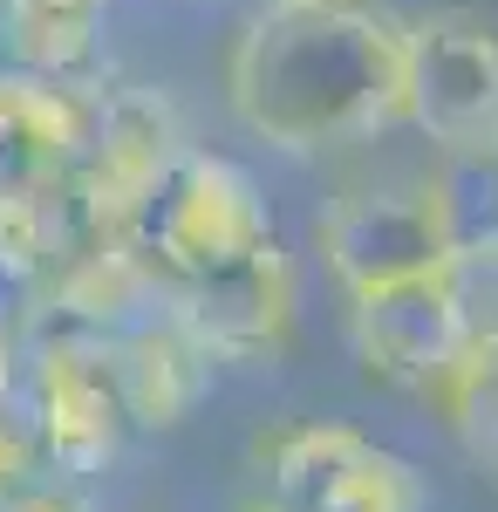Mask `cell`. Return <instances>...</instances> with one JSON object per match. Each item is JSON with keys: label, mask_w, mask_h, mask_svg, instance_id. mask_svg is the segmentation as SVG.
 <instances>
[{"label": "cell", "mask_w": 498, "mask_h": 512, "mask_svg": "<svg viewBox=\"0 0 498 512\" xmlns=\"http://www.w3.org/2000/svg\"><path fill=\"white\" fill-rule=\"evenodd\" d=\"M226 96L280 151L376 137L410 123V28L355 0H273L232 48Z\"/></svg>", "instance_id": "6da1fadb"}, {"label": "cell", "mask_w": 498, "mask_h": 512, "mask_svg": "<svg viewBox=\"0 0 498 512\" xmlns=\"http://www.w3.org/2000/svg\"><path fill=\"white\" fill-rule=\"evenodd\" d=\"M273 205L253 185V171H239L219 151H178V164L157 178L151 192L137 198L123 246L144 274L171 294L185 280H205L219 267L253 260L260 246H273Z\"/></svg>", "instance_id": "7a4b0ae2"}, {"label": "cell", "mask_w": 498, "mask_h": 512, "mask_svg": "<svg viewBox=\"0 0 498 512\" xmlns=\"http://www.w3.org/2000/svg\"><path fill=\"white\" fill-rule=\"evenodd\" d=\"M321 260L328 274L355 294H376L396 280H423V274H451L458 260V239L451 219L437 205V185H369V192H348L321 212Z\"/></svg>", "instance_id": "3957f363"}, {"label": "cell", "mask_w": 498, "mask_h": 512, "mask_svg": "<svg viewBox=\"0 0 498 512\" xmlns=\"http://www.w3.org/2000/svg\"><path fill=\"white\" fill-rule=\"evenodd\" d=\"M28 376H21V396L35 410V431L48 465L62 472H103L123 444V390H116V362L110 342H89V335H55V328H35L28 335Z\"/></svg>", "instance_id": "277c9868"}, {"label": "cell", "mask_w": 498, "mask_h": 512, "mask_svg": "<svg viewBox=\"0 0 498 512\" xmlns=\"http://www.w3.org/2000/svg\"><path fill=\"white\" fill-rule=\"evenodd\" d=\"M267 499L287 512H423V478L348 424H294L260 444Z\"/></svg>", "instance_id": "5b68a950"}, {"label": "cell", "mask_w": 498, "mask_h": 512, "mask_svg": "<svg viewBox=\"0 0 498 512\" xmlns=\"http://www.w3.org/2000/svg\"><path fill=\"white\" fill-rule=\"evenodd\" d=\"M410 123L444 151H498V28L423 14L410 28Z\"/></svg>", "instance_id": "8992f818"}, {"label": "cell", "mask_w": 498, "mask_h": 512, "mask_svg": "<svg viewBox=\"0 0 498 512\" xmlns=\"http://www.w3.org/2000/svg\"><path fill=\"white\" fill-rule=\"evenodd\" d=\"M471 342H478V321H471L451 274H423V280L376 287V294H355V355L383 383L437 396L458 376Z\"/></svg>", "instance_id": "52a82bcc"}, {"label": "cell", "mask_w": 498, "mask_h": 512, "mask_svg": "<svg viewBox=\"0 0 498 512\" xmlns=\"http://www.w3.org/2000/svg\"><path fill=\"white\" fill-rule=\"evenodd\" d=\"M171 315L205 342L212 362H260L294 328V260L273 239L239 267H219L205 280L171 287Z\"/></svg>", "instance_id": "ba28073f"}, {"label": "cell", "mask_w": 498, "mask_h": 512, "mask_svg": "<svg viewBox=\"0 0 498 512\" xmlns=\"http://www.w3.org/2000/svg\"><path fill=\"white\" fill-rule=\"evenodd\" d=\"M82 158V103L55 76H0V205H41Z\"/></svg>", "instance_id": "9c48e42d"}, {"label": "cell", "mask_w": 498, "mask_h": 512, "mask_svg": "<svg viewBox=\"0 0 498 512\" xmlns=\"http://www.w3.org/2000/svg\"><path fill=\"white\" fill-rule=\"evenodd\" d=\"M110 362H116L123 410H130V424H144V431L185 424L198 410V396L212 390V355H205V342H198L171 308L151 315V321H137L130 335H116Z\"/></svg>", "instance_id": "30bf717a"}, {"label": "cell", "mask_w": 498, "mask_h": 512, "mask_svg": "<svg viewBox=\"0 0 498 512\" xmlns=\"http://www.w3.org/2000/svg\"><path fill=\"white\" fill-rule=\"evenodd\" d=\"M103 0H7V35L14 55L35 76H69L96 55Z\"/></svg>", "instance_id": "8fae6325"}, {"label": "cell", "mask_w": 498, "mask_h": 512, "mask_svg": "<svg viewBox=\"0 0 498 512\" xmlns=\"http://www.w3.org/2000/svg\"><path fill=\"white\" fill-rule=\"evenodd\" d=\"M437 403H444L451 431L464 437V451L498 472V335L471 342V355L458 362V376L437 390Z\"/></svg>", "instance_id": "7c38bea8"}, {"label": "cell", "mask_w": 498, "mask_h": 512, "mask_svg": "<svg viewBox=\"0 0 498 512\" xmlns=\"http://www.w3.org/2000/svg\"><path fill=\"white\" fill-rule=\"evenodd\" d=\"M437 205L451 219V239L464 246H498V151H451V164L430 178Z\"/></svg>", "instance_id": "4fadbf2b"}, {"label": "cell", "mask_w": 498, "mask_h": 512, "mask_svg": "<svg viewBox=\"0 0 498 512\" xmlns=\"http://www.w3.org/2000/svg\"><path fill=\"white\" fill-rule=\"evenodd\" d=\"M41 431H35V410H28V396L21 383L14 390H0V506L14 499V492H28L41 472Z\"/></svg>", "instance_id": "5bb4252c"}, {"label": "cell", "mask_w": 498, "mask_h": 512, "mask_svg": "<svg viewBox=\"0 0 498 512\" xmlns=\"http://www.w3.org/2000/svg\"><path fill=\"white\" fill-rule=\"evenodd\" d=\"M451 280H458L478 335H498V246H464L458 260H451Z\"/></svg>", "instance_id": "9a60e30c"}, {"label": "cell", "mask_w": 498, "mask_h": 512, "mask_svg": "<svg viewBox=\"0 0 498 512\" xmlns=\"http://www.w3.org/2000/svg\"><path fill=\"white\" fill-rule=\"evenodd\" d=\"M0 512H82L76 499H62V492H48V485H28V492H14Z\"/></svg>", "instance_id": "2e32d148"}, {"label": "cell", "mask_w": 498, "mask_h": 512, "mask_svg": "<svg viewBox=\"0 0 498 512\" xmlns=\"http://www.w3.org/2000/svg\"><path fill=\"white\" fill-rule=\"evenodd\" d=\"M21 383V342H0V390Z\"/></svg>", "instance_id": "e0dca14e"}, {"label": "cell", "mask_w": 498, "mask_h": 512, "mask_svg": "<svg viewBox=\"0 0 498 512\" xmlns=\"http://www.w3.org/2000/svg\"><path fill=\"white\" fill-rule=\"evenodd\" d=\"M246 512H287V506H280V499H260V506H246Z\"/></svg>", "instance_id": "ac0fdd59"}]
</instances>
